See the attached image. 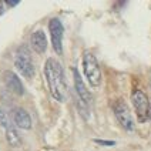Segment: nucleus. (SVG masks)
<instances>
[{"label":"nucleus","mask_w":151,"mask_h":151,"mask_svg":"<svg viewBox=\"0 0 151 151\" xmlns=\"http://www.w3.org/2000/svg\"><path fill=\"white\" fill-rule=\"evenodd\" d=\"M49 32H50L51 46L53 50L56 51L59 56L63 54V36H64V27L60 19H51L49 22Z\"/></svg>","instance_id":"nucleus-6"},{"label":"nucleus","mask_w":151,"mask_h":151,"mask_svg":"<svg viewBox=\"0 0 151 151\" xmlns=\"http://www.w3.org/2000/svg\"><path fill=\"white\" fill-rule=\"evenodd\" d=\"M97 144H100V145H109V147H113L114 144H116V141H104V140H94Z\"/></svg>","instance_id":"nucleus-13"},{"label":"nucleus","mask_w":151,"mask_h":151,"mask_svg":"<svg viewBox=\"0 0 151 151\" xmlns=\"http://www.w3.org/2000/svg\"><path fill=\"white\" fill-rule=\"evenodd\" d=\"M6 140H7V143L12 145V147H20V144H22V138H20V134H19V131H17L16 126L12 123V124H9L6 128Z\"/></svg>","instance_id":"nucleus-11"},{"label":"nucleus","mask_w":151,"mask_h":151,"mask_svg":"<svg viewBox=\"0 0 151 151\" xmlns=\"http://www.w3.org/2000/svg\"><path fill=\"white\" fill-rule=\"evenodd\" d=\"M131 101H133L138 121L145 123L148 120V111H150V101H148L147 94L140 88H135L134 91L131 93Z\"/></svg>","instance_id":"nucleus-4"},{"label":"nucleus","mask_w":151,"mask_h":151,"mask_svg":"<svg viewBox=\"0 0 151 151\" xmlns=\"http://www.w3.org/2000/svg\"><path fill=\"white\" fill-rule=\"evenodd\" d=\"M148 118L151 120V104H150V111H148Z\"/></svg>","instance_id":"nucleus-16"},{"label":"nucleus","mask_w":151,"mask_h":151,"mask_svg":"<svg viewBox=\"0 0 151 151\" xmlns=\"http://www.w3.org/2000/svg\"><path fill=\"white\" fill-rule=\"evenodd\" d=\"M113 111H114V116L120 123V126L126 131H134V121H133L131 113L128 110V106L126 104V101L121 100V99L116 100L113 103Z\"/></svg>","instance_id":"nucleus-5"},{"label":"nucleus","mask_w":151,"mask_h":151,"mask_svg":"<svg viewBox=\"0 0 151 151\" xmlns=\"http://www.w3.org/2000/svg\"><path fill=\"white\" fill-rule=\"evenodd\" d=\"M73 78H74V88H76L78 100H80V103L83 104L84 107L88 109V106L91 104V101H93L91 93L87 90V87H86V84H84L83 78H81V76H80L77 68H73Z\"/></svg>","instance_id":"nucleus-7"},{"label":"nucleus","mask_w":151,"mask_h":151,"mask_svg":"<svg viewBox=\"0 0 151 151\" xmlns=\"http://www.w3.org/2000/svg\"><path fill=\"white\" fill-rule=\"evenodd\" d=\"M3 81L6 84V87H7L9 90L12 93H14L17 96H23L24 94V86L22 83V80L19 78V76L16 73H13V71H4L3 73Z\"/></svg>","instance_id":"nucleus-8"},{"label":"nucleus","mask_w":151,"mask_h":151,"mask_svg":"<svg viewBox=\"0 0 151 151\" xmlns=\"http://www.w3.org/2000/svg\"><path fill=\"white\" fill-rule=\"evenodd\" d=\"M14 66H16L17 71L23 76L24 78L32 80L34 77L36 68H34V63H33V60H32V56H30V49L26 44H22L16 50Z\"/></svg>","instance_id":"nucleus-2"},{"label":"nucleus","mask_w":151,"mask_h":151,"mask_svg":"<svg viewBox=\"0 0 151 151\" xmlns=\"http://www.w3.org/2000/svg\"><path fill=\"white\" fill-rule=\"evenodd\" d=\"M9 124H12V120H10L7 113L0 107V126L3 127V128H6Z\"/></svg>","instance_id":"nucleus-12"},{"label":"nucleus","mask_w":151,"mask_h":151,"mask_svg":"<svg viewBox=\"0 0 151 151\" xmlns=\"http://www.w3.org/2000/svg\"><path fill=\"white\" fill-rule=\"evenodd\" d=\"M44 76L49 86L50 94L57 101H64L67 99V81L64 77L63 67L56 59H47L44 64Z\"/></svg>","instance_id":"nucleus-1"},{"label":"nucleus","mask_w":151,"mask_h":151,"mask_svg":"<svg viewBox=\"0 0 151 151\" xmlns=\"http://www.w3.org/2000/svg\"><path fill=\"white\" fill-rule=\"evenodd\" d=\"M83 70L84 76L93 87H99L101 84V70L99 61L91 51H84L83 54Z\"/></svg>","instance_id":"nucleus-3"},{"label":"nucleus","mask_w":151,"mask_h":151,"mask_svg":"<svg viewBox=\"0 0 151 151\" xmlns=\"http://www.w3.org/2000/svg\"><path fill=\"white\" fill-rule=\"evenodd\" d=\"M30 46L37 54H43L47 50V37L43 30H36L30 37Z\"/></svg>","instance_id":"nucleus-10"},{"label":"nucleus","mask_w":151,"mask_h":151,"mask_svg":"<svg viewBox=\"0 0 151 151\" xmlns=\"http://www.w3.org/2000/svg\"><path fill=\"white\" fill-rule=\"evenodd\" d=\"M12 117H13V123H14L16 127L23 128V130H30L32 128V117L24 109H20V107L14 109L13 113H12Z\"/></svg>","instance_id":"nucleus-9"},{"label":"nucleus","mask_w":151,"mask_h":151,"mask_svg":"<svg viewBox=\"0 0 151 151\" xmlns=\"http://www.w3.org/2000/svg\"><path fill=\"white\" fill-rule=\"evenodd\" d=\"M3 4H4V1H0V14L3 13Z\"/></svg>","instance_id":"nucleus-15"},{"label":"nucleus","mask_w":151,"mask_h":151,"mask_svg":"<svg viewBox=\"0 0 151 151\" xmlns=\"http://www.w3.org/2000/svg\"><path fill=\"white\" fill-rule=\"evenodd\" d=\"M19 3H20L19 0H16V1H12V0H6V1H4V4H7L9 7H14V6H17Z\"/></svg>","instance_id":"nucleus-14"}]
</instances>
